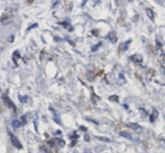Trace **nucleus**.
Segmentation results:
<instances>
[{"mask_svg":"<svg viewBox=\"0 0 165 153\" xmlns=\"http://www.w3.org/2000/svg\"><path fill=\"white\" fill-rule=\"evenodd\" d=\"M130 127L131 128H133V129L135 130H137V129H139L140 128V127L139 126V125H137V124H130Z\"/></svg>","mask_w":165,"mask_h":153,"instance_id":"obj_11","label":"nucleus"},{"mask_svg":"<svg viewBox=\"0 0 165 153\" xmlns=\"http://www.w3.org/2000/svg\"><path fill=\"white\" fill-rule=\"evenodd\" d=\"M120 135H121V136H123L125 138L129 139H132V137H131L130 135H128V134H127V133L125 132H121L120 133Z\"/></svg>","mask_w":165,"mask_h":153,"instance_id":"obj_10","label":"nucleus"},{"mask_svg":"<svg viewBox=\"0 0 165 153\" xmlns=\"http://www.w3.org/2000/svg\"><path fill=\"white\" fill-rule=\"evenodd\" d=\"M108 37H109V38L110 39V41L112 42V43H115V42L117 41L116 36H115V34H114V33H110V35Z\"/></svg>","mask_w":165,"mask_h":153,"instance_id":"obj_7","label":"nucleus"},{"mask_svg":"<svg viewBox=\"0 0 165 153\" xmlns=\"http://www.w3.org/2000/svg\"><path fill=\"white\" fill-rule=\"evenodd\" d=\"M12 17H13L12 12L5 11V13L3 14L2 18H1V22L5 24L8 23H10V22L12 20Z\"/></svg>","mask_w":165,"mask_h":153,"instance_id":"obj_1","label":"nucleus"},{"mask_svg":"<svg viewBox=\"0 0 165 153\" xmlns=\"http://www.w3.org/2000/svg\"><path fill=\"white\" fill-rule=\"evenodd\" d=\"M12 126L14 127L15 128H17V127H20V123H19V121H18V120H13L12 122Z\"/></svg>","mask_w":165,"mask_h":153,"instance_id":"obj_8","label":"nucleus"},{"mask_svg":"<svg viewBox=\"0 0 165 153\" xmlns=\"http://www.w3.org/2000/svg\"><path fill=\"white\" fill-rule=\"evenodd\" d=\"M3 100H4V103L6 104V106H8L9 107H11V108H12V107L15 108V106L14 105V103H12V101H11V100H10V99L6 96V95H3Z\"/></svg>","mask_w":165,"mask_h":153,"instance_id":"obj_3","label":"nucleus"},{"mask_svg":"<svg viewBox=\"0 0 165 153\" xmlns=\"http://www.w3.org/2000/svg\"><path fill=\"white\" fill-rule=\"evenodd\" d=\"M130 59H132L134 62L135 63H140L142 62V60H143V58H142V56L140 55H135V56H133Z\"/></svg>","mask_w":165,"mask_h":153,"instance_id":"obj_4","label":"nucleus"},{"mask_svg":"<svg viewBox=\"0 0 165 153\" xmlns=\"http://www.w3.org/2000/svg\"><path fill=\"white\" fill-rule=\"evenodd\" d=\"M158 117V112H157L156 109H154L153 110V112H152V114L151 115V117H150V120H151V122H154L155 120Z\"/></svg>","mask_w":165,"mask_h":153,"instance_id":"obj_5","label":"nucleus"},{"mask_svg":"<svg viewBox=\"0 0 165 153\" xmlns=\"http://www.w3.org/2000/svg\"><path fill=\"white\" fill-rule=\"evenodd\" d=\"M163 59H164V62L165 63V54H164V58H163Z\"/></svg>","mask_w":165,"mask_h":153,"instance_id":"obj_15","label":"nucleus"},{"mask_svg":"<svg viewBox=\"0 0 165 153\" xmlns=\"http://www.w3.org/2000/svg\"><path fill=\"white\" fill-rule=\"evenodd\" d=\"M38 27V24H37V23H35V24H34V25H32V27H30L29 28L27 29V31H29L30 29H32V28H34V27Z\"/></svg>","mask_w":165,"mask_h":153,"instance_id":"obj_12","label":"nucleus"},{"mask_svg":"<svg viewBox=\"0 0 165 153\" xmlns=\"http://www.w3.org/2000/svg\"><path fill=\"white\" fill-rule=\"evenodd\" d=\"M85 153H92V152L89 150H87V151H86V152Z\"/></svg>","mask_w":165,"mask_h":153,"instance_id":"obj_14","label":"nucleus"},{"mask_svg":"<svg viewBox=\"0 0 165 153\" xmlns=\"http://www.w3.org/2000/svg\"><path fill=\"white\" fill-rule=\"evenodd\" d=\"M161 142H162L163 144H164V146H165V139H161Z\"/></svg>","mask_w":165,"mask_h":153,"instance_id":"obj_13","label":"nucleus"},{"mask_svg":"<svg viewBox=\"0 0 165 153\" xmlns=\"http://www.w3.org/2000/svg\"><path fill=\"white\" fill-rule=\"evenodd\" d=\"M146 13H147V15L148 16V18H150L151 19H153L154 13L152 11V10L150 9V8H146Z\"/></svg>","mask_w":165,"mask_h":153,"instance_id":"obj_6","label":"nucleus"},{"mask_svg":"<svg viewBox=\"0 0 165 153\" xmlns=\"http://www.w3.org/2000/svg\"><path fill=\"white\" fill-rule=\"evenodd\" d=\"M10 136H11V141H12V144H13V146H15L16 148L21 149L23 147H22V144L18 140V139L15 137V135H12V133H10Z\"/></svg>","mask_w":165,"mask_h":153,"instance_id":"obj_2","label":"nucleus"},{"mask_svg":"<svg viewBox=\"0 0 165 153\" xmlns=\"http://www.w3.org/2000/svg\"><path fill=\"white\" fill-rule=\"evenodd\" d=\"M95 138L97 139L98 140H101V141H105V142H110V139L106 138V137H101V136H95Z\"/></svg>","mask_w":165,"mask_h":153,"instance_id":"obj_9","label":"nucleus"}]
</instances>
